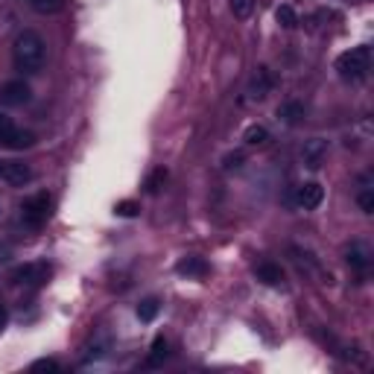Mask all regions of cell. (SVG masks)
<instances>
[{
    "mask_svg": "<svg viewBox=\"0 0 374 374\" xmlns=\"http://www.w3.org/2000/svg\"><path fill=\"white\" fill-rule=\"evenodd\" d=\"M44 56H47L44 38L35 30L18 33V38L12 42V59H15V68L21 73H38L44 68Z\"/></svg>",
    "mask_w": 374,
    "mask_h": 374,
    "instance_id": "1",
    "label": "cell"
},
{
    "mask_svg": "<svg viewBox=\"0 0 374 374\" xmlns=\"http://www.w3.org/2000/svg\"><path fill=\"white\" fill-rule=\"evenodd\" d=\"M337 71H339L342 79H351V82L363 79V76L371 71V50H368L366 44L345 50L342 56L337 59Z\"/></svg>",
    "mask_w": 374,
    "mask_h": 374,
    "instance_id": "2",
    "label": "cell"
},
{
    "mask_svg": "<svg viewBox=\"0 0 374 374\" xmlns=\"http://www.w3.org/2000/svg\"><path fill=\"white\" fill-rule=\"evenodd\" d=\"M50 208H53L50 193H35L21 205V220L30 225V229H42L50 220Z\"/></svg>",
    "mask_w": 374,
    "mask_h": 374,
    "instance_id": "3",
    "label": "cell"
},
{
    "mask_svg": "<svg viewBox=\"0 0 374 374\" xmlns=\"http://www.w3.org/2000/svg\"><path fill=\"white\" fill-rule=\"evenodd\" d=\"M33 143H35L33 132L18 129L3 112H0V146H6V150H30Z\"/></svg>",
    "mask_w": 374,
    "mask_h": 374,
    "instance_id": "4",
    "label": "cell"
},
{
    "mask_svg": "<svg viewBox=\"0 0 374 374\" xmlns=\"http://www.w3.org/2000/svg\"><path fill=\"white\" fill-rule=\"evenodd\" d=\"M47 278H50V266L47 263H24L18 266V269H12V280L15 284H24V287H42L47 284Z\"/></svg>",
    "mask_w": 374,
    "mask_h": 374,
    "instance_id": "5",
    "label": "cell"
},
{
    "mask_svg": "<svg viewBox=\"0 0 374 374\" xmlns=\"http://www.w3.org/2000/svg\"><path fill=\"white\" fill-rule=\"evenodd\" d=\"M33 100V91L24 79H9V82L0 85V105H9V109H18Z\"/></svg>",
    "mask_w": 374,
    "mask_h": 374,
    "instance_id": "6",
    "label": "cell"
},
{
    "mask_svg": "<svg viewBox=\"0 0 374 374\" xmlns=\"http://www.w3.org/2000/svg\"><path fill=\"white\" fill-rule=\"evenodd\" d=\"M299 158H301V164H304L307 170H319V167L325 164V158H328V141H325V138H310V141H304Z\"/></svg>",
    "mask_w": 374,
    "mask_h": 374,
    "instance_id": "7",
    "label": "cell"
},
{
    "mask_svg": "<svg viewBox=\"0 0 374 374\" xmlns=\"http://www.w3.org/2000/svg\"><path fill=\"white\" fill-rule=\"evenodd\" d=\"M272 88H275V76H272V71L266 68V64H260V68H255V73H251L246 93L251 100H266L272 93Z\"/></svg>",
    "mask_w": 374,
    "mask_h": 374,
    "instance_id": "8",
    "label": "cell"
},
{
    "mask_svg": "<svg viewBox=\"0 0 374 374\" xmlns=\"http://www.w3.org/2000/svg\"><path fill=\"white\" fill-rule=\"evenodd\" d=\"M322 202H325V187L319 181H304L296 187V205L301 211H316Z\"/></svg>",
    "mask_w": 374,
    "mask_h": 374,
    "instance_id": "9",
    "label": "cell"
},
{
    "mask_svg": "<svg viewBox=\"0 0 374 374\" xmlns=\"http://www.w3.org/2000/svg\"><path fill=\"white\" fill-rule=\"evenodd\" d=\"M0 179L9 181L12 187H24L33 181V170L26 167L24 161H3V172H0Z\"/></svg>",
    "mask_w": 374,
    "mask_h": 374,
    "instance_id": "10",
    "label": "cell"
},
{
    "mask_svg": "<svg viewBox=\"0 0 374 374\" xmlns=\"http://www.w3.org/2000/svg\"><path fill=\"white\" fill-rule=\"evenodd\" d=\"M176 272L184 275V278H205L211 272V266L205 258H181L176 263Z\"/></svg>",
    "mask_w": 374,
    "mask_h": 374,
    "instance_id": "11",
    "label": "cell"
},
{
    "mask_svg": "<svg viewBox=\"0 0 374 374\" xmlns=\"http://www.w3.org/2000/svg\"><path fill=\"white\" fill-rule=\"evenodd\" d=\"M255 275H258L260 284H266V287H280V284H284V269H280L278 263H272V260L260 263L255 269Z\"/></svg>",
    "mask_w": 374,
    "mask_h": 374,
    "instance_id": "12",
    "label": "cell"
},
{
    "mask_svg": "<svg viewBox=\"0 0 374 374\" xmlns=\"http://www.w3.org/2000/svg\"><path fill=\"white\" fill-rule=\"evenodd\" d=\"M278 117L284 120L287 126H299L301 120H304V103H299V100H287V103L278 109Z\"/></svg>",
    "mask_w": 374,
    "mask_h": 374,
    "instance_id": "13",
    "label": "cell"
},
{
    "mask_svg": "<svg viewBox=\"0 0 374 374\" xmlns=\"http://www.w3.org/2000/svg\"><path fill=\"white\" fill-rule=\"evenodd\" d=\"M170 357V345L164 337H155L152 342V348H150V357H146V366L150 368H158V366H164V359Z\"/></svg>",
    "mask_w": 374,
    "mask_h": 374,
    "instance_id": "14",
    "label": "cell"
},
{
    "mask_svg": "<svg viewBox=\"0 0 374 374\" xmlns=\"http://www.w3.org/2000/svg\"><path fill=\"white\" fill-rule=\"evenodd\" d=\"M348 263L354 266L357 272H366V269H368V263H371V255H368V249H366L363 243H354V246L348 249Z\"/></svg>",
    "mask_w": 374,
    "mask_h": 374,
    "instance_id": "15",
    "label": "cell"
},
{
    "mask_svg": "<svg viewBox=\"0 0 374 374\" xmlns=\"http://www.w3.org/2000/svg\"><path fill=\"white\" fill-rule=\"evenodd\" d=\"M275 21L284 26V30H296V26L301 24V21H299V12L292 9L290 3H280V6L275 9Z\"/></svg>",
    "mask_w": 374,
    "mask_h": 374,
    "instance_id": "16",
    "label": "cell"
},
{
    "mask_svg": "<svg viewBox=\"0 0 374 374\" xmlns=\"http://www.w3.org/2000/svg\"><path fill=\"white\" fill-rule=\"evenodd\" d=\"M158 310H161V301L158 299H143L138 304V319L141 322H152V319L158 316Z\"/></svg>",
    "mask_w": 374,
    "mask_h": 374,
    "instance_id": "17",
    "label": "cell"
},
{
    "mask_svg": "<svg viewBox=\"0 0 374 374\" xmlns=\"http://www.w3.org/2000/svg\"><path fill=\"white\" fill-rule=\"evenodd\" d=\"M164 181H167V167H155L150 176H146V193H158L164 187Z\"/></svg>",
    "mask_w": 374,
    "mask_h": 374,
    "instance_id": "18",
    "label": "cell"
},
{
    "mask_svg": "<svg viewBox=\"0 0 374 374\" xmlns=\"http://www.w3.org/2000/svg\"><path fill=\"white\" fill-rule=\"evenodd\" d=\"M35 12H42V15H56V12L64 6V0H26Z\"/></svg>",
    "mask_w": 374,
    "mask_h": 374,
    "instance_id": "19",
    "label": "cell"
},
{
    "mask_svg": "<svg viewBox=\"0 0 374 374\" xmlns=\"http://www.w3.org/2000/svg\"><path fill=\"white\" fill-rule=\"evenodd\" d=\"M243 141L251 143V146H260V143L269 141V132H266V126H258V123H255V126H249V129H246Z\"/></svg>",
    "mask_w": 374,
    "mask_h": 374,
    "instance_id": "20",
    "label": "cell"
},
{
    "mask_svg": "<svg viewBox=\"0 0 374 374\" xmlns=\"http://www.w3.org/2000/svg\"><path fill=\"white\" fill-rule=\"evenodd\" d=\"M229 3H231L234 18H240V21H246L255 12V0H229Z\"/></svg>",
    "mask_w": 374,
    "mask_h": 374,
    "instance_id": "21",
    "label": "cell"
},
{
    "mask_svg": "<svg viewBox=\"0 0 374 374\" xmlns=\"http://www.w3.org/2000/svg\"><path fill=\"white\" fill-rule=\"evenodd\" d=\"M114 213H117V217H138V213H141V205L135 202V199H123V202H117L114 205Z\"/></svg>",
    "mask_w": 374,
    "mask_h": 374,
    "instance_id": "22",
    "label": "cell"
},
{
    "mask_svg": "<svg viewBox=\"0 0 374 374\" xmlns=\"http://www.w3.org/2000/svg\"><path fill=\"white\" fill-rule=\"evenodd\" d=\"M357 205L363 213H374V187H363V190L357 193Z\"/></svg>",
    "mask_w": 374,
    "mask_h": 374,
    "instance_id": "23",
    "label": "cell"
},
{
    "mask_svg": "<svg viewBox=\"0 0 374 374\" xmlns=\"http://www.w3.org/2000/svg\"><path fill=\"white\" fill-rule=\"evenodd\" d=\"M243 161H246L243 152H229V155L222 158V167L225 170H237V167H243Z\"/></svg>",
    "mask_w": 374,
    "mask_h": 374,
    "instance_id": "24",
    "label": "cell"
},
{
    "mask_svg": "<svg viewBox=\"0 0 374 374\" xmlns=\"http://www.w3.org/2000/svg\"><path fill=\"white\" fill-rule=\"evenodd\" d=\"M62 366L56 363V359H35L33 363V371H59Z\"/></svg>",
    "mask_w": 374,
    "mask_h": 374,
    "instance_id": "25",
    "label": "cell"
},
{
    "mask_svg": "<svg viewBox=\"0 0 374 374\" xmlns=\"http://www.w3.org/2000/svg\"><path fill=\"white\" fill-rule=\"evenodd\" d=\"M6 322H9V313H6V304L0 301V330L6 328Z\"/></svg>",
    "mask_w": 374,
    "mask_h": 374,
    "instance_id": "26",
    "label": "cell"
},
{
    "mask_svg": "<svg viewBox=\"0 0 374 374\" xmlns=\"http://www.w3.org/2000/svg\"><path fill=\"white\" fill-rule=\"evenodd\" d=\"M9 255H12V249L9 246H0V260H9Z\"/></svg>",
    "mask_w": 374,
    "mask_h": 374,
    "instance_id": "27",
    "label": "cell"
},
{
    "mask_svg": "<svg viewBox=\"0 0 374 374\" xmlns=\"http://www.w3.org/2000/svg\"><path fill=\"white\" fill-rule=\"evenodd\" d=\"M0 172H3V161H0Z\"/></svg>",
    "mask_w": 374,
    "mask_h": 374,
    "instance_id": "28",
    "label": "cell"
}]
</instances>
